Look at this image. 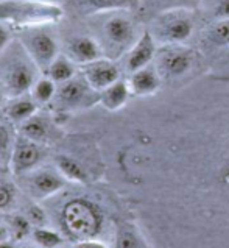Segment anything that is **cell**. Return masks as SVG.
<instances>
[{
  "instance_id": "obj_1",
  "label": "cell",
  "mask_w": 229,
  "mask_h": 248,
  "mask_svg": "<svg viewBox=\"0 0 229 248\" xmlns=\"http://www.w3.org/2000/svg\"><path fill=\"white\" fill-rule=\"evenodd\" d=\"M60 5L46 0H0V22L19 28L44 27L61 20Z\"/></svg>"
},
{
  "instance_id": "obj_2",
  "label": "cell",
  "mask_w": 229,
  "mask_h": 248,
  "mask_svg": "<svg viewBox=\"0 0 229 248\" xmlns=\"http://www.w3.org/2000/svg\"><path fill=\"white\" fill-rule=\"evenodd\" d=\"M10 55L2 62L0 69V84L2 92L6 97H17L28 94L33 84L38 80V72L41 70L25 52L22 44L10 46Z\"/></svg>"
},
{
  "instance_id": "obj_3",
  "label": "cell",
  "mask_w": 229,
  "mask_h": 248,
  "mask_svg": "<svg viewBox=\"0 0 229 248\" xmlns=\"http://www.w3.org/2000/svg\"><path fill=\"white\" fill-rule=\"evenodd\" d=\"M102 212L86 198H74L64 204L61 211L62 231L75 242L95 237L102 230Z\"/></svg>"
},
{
  "instance_id": "obj_4",
  "label": "cell",
  "mask_w": 229,
  "mask_h": 248,
  "mask_svg": "<svg viewBox=\"0 0 229 248\" xmlns=\"http://www.w3.org/2000/svg\"><path fill=\"white\" fill-rule=\"evenodd\" d=\"M108 17L100 27V46L105 56L109 60L117 58L125 52H130L134 42L139 39L136 34L134 20L123 13V10L106 13Z\"/></svg>"
},
{
  "instance_id": "obj_5",
  "label": "cell",
  "mask_w": 229,
  "mask_h": 248,
  "mask_svg": "<svg viewBox=\"0 0 229 248\" xmlns=\"http://www.w3.org/2000/svg\"><path fill=\"white\" fill-rule=\"evenodd\" d=\"M193 27H195L193 14L189 10L175 8L162 13L156 19L154 33L152 34L156 41L162 42V44H183L192 36Z\"/></svg>"
},
{
  "instance_id": "obj_6",
  "label": "cell",
  "mask_w": 229,
  "mask_h": 248,
  "mask_svg": "<svg viewBox=\"0 0 229 248\" xmlns=\"http://www.w3.org/2000/svg\"><path fill=\"white\" fill-rule=\"evenodd\" d=\"M44 27L24 28L19 41L41 72H47L48 66L60 55L58 41L48 30H44Z\"/></svg>"
},
{
  "instance_id": "obj_7",
  "label": "cell",
  "mask_w": 229,
  "mask_h": 248,
  "mask_svg": "<svg viewBox=\"0 0 229 248\" xmlns=\"http://www.w3.org/2000/svg\"><path fill=\"white\" fill-rule=\"evenodd\" d=\"M55 102L61 109L66 111L83 109L100 102V92L91 88V84L84 80L83 75L74 77L72 80L60 84Z\"/></svg>"
},
{
  "instance_id": "obj_8",
  "label": "cell",
  "mask_w": 229,
  "mask_h": 248,
  "mask_svg": "<svg viewBox=\"0 0 229 248\" xmlns=\"http://www.w3.org/2000/svg\"><path fill=\"white\" fill-rule=\"evenodd\" d=\"M42 159V148L39 142L19 136L14 142L10 166L14 175H25L33 172Z\"/></svg>"
},
{
  "instance_id": "obj_9",
  "label": "cell",
  "mask_w": 229,
  "mask_h": 248,
  "mask_svg": "<svg viewBox=\"0 0 229 248\" xmlns=\"http://www.w3.org/2000/svg\"><path fill=\"white\" fill-rule=\"evenodd\" d=\"M193 60H195V53L190 48L183 47L181 44L168 46L159 55V70L162 75L178 78L189 72Z\"/></svg>"
},
{
  "instance_id": "obj_10",
  "label": "cell",
  "mask_w": 229,
  "mask_h": 248,
  "mask_svg": "<svg viewBox=\"0 0 229 248\" xmlns=\"http://www.w3.org/2000/svg\"><path fill=\"white\" fill-rule=\"evenodd\" d=\"M80 67H81V75L84 77V80L91 84V88H94L98 92L111 86V84L116 83L117 80H120L119 67L116 66V62L109 58H106V56L92 62H88V64L80 66Z\"/></svg>"
},
{
  "instance_id": "obj_11",
  "label": "cell",
  "mask_w": 229,
  "mask_h": 248,
  "mask_svg": "<svg viewBox=\"0 0 229 248\" xmlns=\"http://www.w3.org/2000/svg\"><path fill=\"white\" fill-rule=\"evenodd\" d=\"M66 55L78 66H84L88 62H92L105 56L100 42L95 38L84 36V34L74 36L67 41Z\"/></svg>"
},
{
  "instance_id": "obj_12",
  "label": "cell",
  "mask_w": 229,
  "mask_h": 248,
  "mask_svg": "<svg viewBox=\"0 0 229 248\" xmlns=\"http://www.w3.org/2000/svg\"><path fill=\"white\" fill-rule=\"evenodd\" d=\"M156 56V39L150 31H144L139 39L134 42V46L126 53V69L133 74L136 70L150 66Z\"/></svg>"
},
{
  "instance_id": "obj_13",
  "label": "cell",
  "mask_w": 229,
  "mask_h": 248,
  "mask_svg": "<svg viewBox=\"0 0 229 248\" xmlns=\"http://www.w3.org/2000/svg\"><path fill=\"white\" fill-rule=\"evenodd\" d=\"M30 178H28V189L33 197L36 198H46L50 197L64 187V176L60 172L50 169H41L30 172Z\"/></svg>"
},
{
  "instance_id": "obj_14",
  "label": "cell",
  "mask_w": 229,
  "mask_h": 248,
  "mask_svg": "<svg viewBox=\"0 0 229 248\" xmlns=\"http://www.w3.org/2000/svg\"><path fill=\"white\" fill-rule=\"evenodd\" d=\"M128 84H130L131 94L134 95H152L161 88V77L154 67L147 66L133 72L128 78Z\"/></svg>"
},
{
  "instance_id": "obj_15",
  "label": "cell",
  "mask_w": 229,
  "mask_h": 248,
  "mask_svg": "<svg viewBox=\"0 0 229 248\" xmlns=\"http://www.w3.org/2000/svg\"><path fill=\"white\" fill-rule=\"evenodd\" d=\"M3 116H6L13 124H22L38 112V103L34 102L31 94L11 97L3 106Z\"/></svg>"
},
{
  "instance_id": "obj_16",
  "label": "cell",
  "mask_w": 229,
  "mask_h": 248,
  "mask_svg": "<svg viewBox=\"0 0 229 248\" xmlns=\"http://www.w3.org/2000/svg\"><path fill=\"white\" fill-rule=\"evenodd\" d=\"M131 95V89L128 81L117 80L111 86L100 91V102L108 111H117L126 105L128 98Z\"/></svg>"
},
{
  "instance_id": "obj_17",
  "label": "cell",
  "mask_w": 229,
  "mask_h": 248,
  "mask_svg": "<svg viewBox=\"0 0 229 248\" xmlns=\"http://www.w3.org/2000/svg\"><path fill=\"white\" fill-rule=\"evenodd\" d=\"M20 136L28 138L34 140V142H46L48 134H50V122L48 119L42 117L41 114H34L30 119H27L25 122L20 124L19 126Z\"/></svg>"
},
{
  "instance_id": "obj_18",
  "label": "cell",
  "mask_w": 229,
  "mask_h": 248,
  "mask_svg": "<svg viewBox=\"0 0 229 248\" xmlns=\"http://www.w3.org/2000/svg\"><path fill=\"white\" fill-rule=\"evenodd\" d=\"M46 74H47L48 78H52L56 84H62L69 80H72L76 75L75 62L70 60L66 53H60L53 60L52 64L48 66Z\"/></svg>"
},
{
  "instance_id": "obj_19",
  "label": "cell",
  "mask_w": 229,
  "mask_h": 248,
  "mask_svg": "<svg viewBox=\"0 0 229 248\" xmlns=\"http://www.w3.org/2000/svg\"><path fill=\"white\" fill-rule=\"evenodd\" d=\"M134 2L136 0H76L78 6L84 13H91V14L128 10L134 5Z\"/></svg>"
},
{
  "instance_id": "obj_20",
  "label": "cell",
  "mask_w": 229,
  "mask_h": 248,
  "mask_svg": "<svg viewBox=\"0 0 229 248\" xmlns=\"http://www.w3.org/2000/svg\"><path fill=\"white\" fill-rule=\"evenodd\" d=\"M56 167H58V172L69 181L84 183L88 180V173H86L83 166L67 155H58L56 156Z\"/></svg>"
},
{
  "instance_id": "obj_21",
  "label": "cell",
  "mask_w": 229,
  "mask_h": 248,
  "mask_svg": "<svg viewBox=\"0 0 229 248\" xmlns=\"http://www.w3.org/2000/svg\"><path fill=\"white\" fill-rule=\"evenodd\" d=\"M56 91H58L56 83L52 78H48V77H42V78H38L36 83L33 84L30 94L38 105H44L48 103L50 100H53Z\"/></svg>"
},
{
  "instance_id": "obj_22",
  "label": "cell",
  "mask_w": 229,
  "mask_h": 248,
  "mask_svg": "<svg viewBox=\"0 0 229 248\" xmlns=\"http://www.w3.org/2000/svg\"><path fill=\"white\" fill-rule=\"evenodd\" d=\"M8 231H10V237L13 239V242H17V240L31 234L33 223L30 222V218L27 216H22V214L11 216L8 220Z\"/></svg>"
},
{
  "instance_id": "obj_23",
  "label": "cell",
  "mask_w": 229,
  "mask_h": 248,
  "mask_svg": "<svg viewBox=\"0 0 229 248\" xmlns=\"http://www.w3.org/2000/svg\"><path fill=\"white\" fill-rule=\"evenodd\" d=\"M31 236L34 239V242H36L41 248H56V247L62 245V242H64V239L61 237L60 232L48 230L46 226H38V228H34Z\"/></svg>"
},
{
  "instance_id": "obj_24",
  "label": "cell",
  "mask_w": 229,
  "mask_h": 248,
  "mask_svg": "<svg viewBox=\"0 0 229 248\" xmlns=\"http://www.w3.org/2000/svg\"><path fill=\"white\" fill-rule=\"evenodd\" d=\"M14 142H16V139L13 136L11 128L6 124L0 122V164L2 166L10 164Z\"/></svg>"
},
{
  "instance_id": "obj_25",
  "label": "cell",
  "mask_w": 229,
  "mask_h": 248,
  "mask_svg": "<svg viewBox=\"0 0 229 248\" xmlns=\"http://www.w3.org/2000/svg\"><path fill=\"white\" fill-rule=\"evenodd\" d=\"M207 41L215 47L229 46V19H221L207 31Z\"/></svg>"
},
{
  "instance_id": "obj_26",
  "label": "cell",
  "mask_w": 229,
  "mask_h": 248,
  "mask_svg": "<svg viewBox=\"0 0 229 248\" xmlns=\"http://www.w3.org/2000/svg\"><path fill=\"white\" fill-rule=\"evenodd\" d=\"M14 198H16V189H14L13 184L0 181V211L8 209L13 204Z\"/></svg>"
},
{
  "instance_id": "obj_27",
  "label": "cell",
  "mask_w": 229,
  "mask_h": 248,
  "mask_svg": "<svg viewBox=\"0 0 229 248\" xmlns=\"http://www.w3.org/2000/svg\"><path fill=\"white\" fill-rule=\"evenodd\" d=\"M27 217L30 218V222L33 223V226H44L47 222V216L42 208H39L38 204H31L30 208L27 209Z\"/></svg>"
},
{
  "instance_id": "obj_28",
  "label": "cell",
  "mask_w": 229,
  "mask_h": 248,
  "mask_svg": "<svg viewBox=\"0 0 229 248\" xmlns=\"http://www.w3.org/2000/svg\"><path fill=\"white\" fill-rule=\"evenodd\" d=\"M117 248H140V247L133 232L123 230V231H120L117 236Z\"/></svg>"
},
{
  "instance_id": "obj_29",
  "label": "cell",
  "mask_w": 229,
  "mask_h": 248,
  "mask_svg": "<svg viewBox=\"0 0 229 248\" xmlns=\"http://www.w3.org/2000/svg\"><path fill=\"white\" fill-rule=\"evenodd\" d=\"M10 46H11V30L6 24L0 22V58L8 50Z\"/></svg>"
},
{
  "instance_id": "obj_30",
  "label": "cell",
  "mask_w": 229,
  "mask_h": 248,
  "mask_svg": "<svg viewBox=\"0 0 229 248\" xmlns=\"http://www.w3.org/2000/svg\"><path fill=\"white\" fill-rule=\"evenodd\" d=\"M214 16L218 20L221 19H229V0H218L214 10Z\"/></svg>"
},
{
  "instance_id": "obj_31",
  "label": "cell",
  "mask_w": 229,
  "mask_h": 248,
  "mask_svg": "<svg viewBox=\"0 0 229 248\" xmlns=\"http://www.w3.org/2000/svg\"><path fill=\"white\" fill-rule=\"evenodd\" d=\"M74 248H108V247H106V244H103L102 240L92 237V239L76 240L74 244Z\"/></svg>"
},
{
  "instance_id": "obj_32",
  "label": "cell",
  "mask_w": 229,
  "mask_h": 248,
  "mask_svg": "<svg viewBox=\"0 0 229 248\" xmlns=\"http://www.w3.org/2000/svg\"><path fill=\"white\" fill-rule=\"evenodd\" d=\"M5 240H10V231H8V226L0 223V244L5 242Z\"/></svg>"
},
{
  "instance_id": "obj_33",
  "label": "cell",
  "mask_w": 229,
  "mask_h": 248,
  "mask_svg": "<svg viewBox=\"0 0 229 248\" xmlns=\"http://www.w3.org/2000/svg\"><path fill=\"white\" fill-rule=\"evenodd\" d=\"M0 248H14V242H10V240H5V242L0 244Z\"/></svg>"
},
{
  "instance_id": "obj_34",
  "label": "cell",
  "mask_w": 229,
  "mask_h": 248,
  "mask_svg": "<svg viewBox=\"0 0 229 248\" xmlns=\"http://www.w3.org/2000/svg\"><path fill=\"white\" fill-rule=\"evenodd\" d=\"M5 94H3V92H2V89H0V109H2L3 108V106H5Z\"/></svg>"
},
{
  "instance_id": "obj_35",
  "label": "cell",
  "mask_w": 229,
  "mask_h": 248,
  "mask_svg": "<svg viewBox=\"0 0 229 248\" xmlns=\"http://www.w3.org/2000/svg\"><path fill=\"white\" fill-rule=\"evenodd\" d=\"M2 120H3V111L0 109V122H2Z\"/></svg>"
},
{
  "instance_id": "obj_36",
  "label": "cell",
  "mask_w": 229,
  "mask_h": 248,
  "mask_svg": "<svg viewBox=\"0 0 229 248\" xmlns=\"http://www.w3.org/2000/svg\"><path fill=\"white\" fill-rule=\"evenodd\" d=\"M22 248H34V247H22Z\"/></svg>"
},
{
  "instance_id": "obj_37",
  "label": "cell",
  "mask_w": 229,
  "mask_h": 248,
  "mask_svg": "<svg viewBox=\"0 0 229 248\" xmlns=\"http://www.w3.org/2000/svg\"><path fill=\"white\" fill-rule=\"evenodd\" d=\"M0 223H2V216H0Z\"/></svg>"
}]
</instances>
